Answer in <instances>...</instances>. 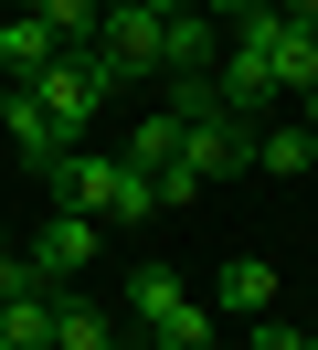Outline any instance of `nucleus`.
Instances as JSON below:
<instances>
[{"label":"nucleus","mask_w":318,"mask_h":350,"mask_svg":"<svg viewBox=\"0 0 318 350\" xmlns=\"http://www.w3.org/2000/svg\"><path fill=\"white\" fill-rule=\"evenodd\" d=\"M53 213H96L106 234H138L159 213V180L127 170V159H106V149H64L53 159Z\"/></svg>","instance_id":"1"},{"label":"nucleus","mask_w":318,"mask_h":350,"mask_svg":"<svg viewBox=\"0 0 318 350\" xmlns=\"http://www.w3.org/2000/svg\"><path fill=\"white\" fill-rule=\"evenodd\" d=\"M127 319H138V350H212V308L170 265H138L127 276Z\"/></svg>","instance_id":"2"},{"label":"nucleus","mask_w":318,"mask_h":350,"mask_svg":"<svg viewBox=\"0 0 318 350\" xmlns=\"http://www.w3.org/2000/svg\"><path fill=\"white\" fill-rule=\"evenodd\" d=\"M85 64L106 75V85H159V11H127V0H106L96 11V43H85Z\"/></svg>","instance_id":"3"},{"label":"nucleus","mask_w":318,"mask_h":350,"mask_svg":"<svg viewBox=\"0 0 318 350\" xmlns=\"http://www.w3.org/2000/svg\"><path fill=\"white\" fill-rule=\"evenodd\" d=\"M233 53H254V75H265L276 96H308V85H318V22H287V11H254V22L233 32Z\"/></svg>","instance_id":"4"},{"label":"nucleus","mask_w":318,"mask_h":350,"mask_svg":"<svg viewBox=\"0 0 318 350\" xmlns=\"http://www.w3.org/2000/svg\"><path fill=\"white\" fill-rule=\"evenodd\" d=\"M96 255H106V223H96V213H42V223H32V244H21L32 286H53V297H64V286H75Z\"/></svg>","instance_id":"5"},{"label":"nucleus","mask_w":318,"mask_h":350,"mask_svg":"<svg viewBox=\"0 0 318 350\" xmlns=\"http://www.w3.org/2000/svg\"><path fill=\"white\" fill-rule=\"evenodd\" d=\"M21 96H32V107L53 117L64 138H85V128H96V107H106V96H117V85H106V75L85 64V53H53V64H42V75H32V85H21Z\"/></svg>","instance_id":"6"},{"label":"nucleus","mask_w":318,"mask_h":350,"mask_svg":"<svg viewBox=\"0 0 318 350\" xmlns=\"http://www.w3.org/2000/svg\"><path fill=\"white\" fill-rule=\"evenodd\" d=\"M212 64H223L212 11H170V22H159V75H170V85H212Z\"/></svg>","instance_id":"7"},{"label":"nucleus","mask_w":318,"mask_h":350,"mask_svg":"<svg viewBox=\"0 0 318 350\" xmlns=\"http://www.w3.org/2000/svg\"><path fill=\"white\" fill-rule=\"evenodd\" d=\"M0 138L21 149V170H53V159L75 149V138H64V128H53V117H42V107H32L21 85H11V117H0Z\"/></svg>","instance_id":"8"},{"label":"nucleus","mask_w":318,"mask_h":350,"mask_svg":"<svg viewBox=\"0 0 318 350\" xmlns=\"http://www.w3.org/2000/svg\"><path fill=\"white\" fill-rule=\"evenodd\" d=\"M212 308H233V319H276V265H265V255H233L223 276H212Z\"/></svg>","instance_id":"9"},{"label":"nucleus","mask_w":318,"mask_h":350,"mask_svg":"<svg viewBox=\"0 0 318 350\" xmlns=\"http://www.w3.org/2000/svg\"><path fill=\"white\" fill-rule=\"evenodd\" d=\"M53 32H42V22H21V11H0V85H32V75L42 64H53Z\"/></svg>","instance_id":"10"},{"label":"nucleus","mask_w":318,"mask_h":350,"mask_svg":"<svg viewBox=\"0 0 318 350\" xmlns=\"http://www.w3.org/2000/svg\"><path fill=\"white\" fill-rule=\"evenodd\" d=\"M0 11H21V22H42V32H53L64 53H85V43H96V11H106V0H0Z\"/></svg>","instance_id":"11"},{"label":"nucleus","mask_w":318,"mask_h":350,"mask_svg":"<svg viewBox=\"0 0 318 350\" xmlns=\"http://www.w3.org/2000/svg\"><path fill=\"white\" fill-rule=\"evenodd\" d=\"M244 170H276V180H297V170H318V149H308V128L265 117V128H254V149H244Z\"/></svg>","instance_id":"12"},{"label":"nucleus","mask_w":318,"mask_h":350,"mask_svg":"<svg viewBox=\"0 0 318 350\" xmlns=\"http://www.w3.org/2000/svg\"><path fill=\"white\" fill-rule=\"evenodd\" d=\"M117 159H127V170H148V180H159L170 159H181V117H170V107H148L138 128H127V149H117Z\"/></svg>","instance_id":"13"},{"label":"nucleus","mask_w":318,"mask_h":350,"mask_svg":"<svg viewBox=\"0 0 318 350\" xmlns=\"http://www.w3.org/2000/svg\"><path fill=\"white\" fill-rule=\"evenodd\" d=\"M53 350H117V329H106V308L64 286V297H53Z\"/></svg>","instance_id":"14"},{"label":"nucleus","mask_w":318,"mask_h":350,"mask_svg":"<svg viewBox=\"0 0 318 350\" xmlns=\"http://www.w3.org/2000/svg\"><path fill=\"white\" fill-rule=\"evenodd\" d=\"M32 286V265H21V244H11V223H0V297H21Z\"/></svg>","instance_id":"15"},{"label":"nucleus","mask_w":318,"mask_h":350,"mask_svg":"<svg viewBox=\"0 0 318 350\" xmlns=\"http://www.w3.org/2000/svg\"><path fill=\"white\" fill-rule=\"evenodd\" d=\"M265 11H287V22H318V0H265Z\"/></svg>","instance_id":"16"},{"label":"nucleus","mask_w":318,"mask_h":350,"mask_svg":"<svg viewBox=\"0 0 318 350\" xmlns=\"http://www.w3.org/2000/svg\"><path fill=\"white\" fill-rule=\"evenodd\" d=\"M127 11H159V22H170V11H191V0H127Z\"/></svg>","instance_id":"17"},{"label":"nucleus","mask_w":318,"mask_h":350,"mask_svg":"<svg viewBox=\"0 0 318 350\" xmlns=\"http://www.w3.org/2000/svg\"><path fill=\"white\" fill-rule=\"evenodd\" d=\"M308 149H318V85H308Z\"/></svg>","instance_id":"18"},{"label":"nucleus","mask_w":318,"mask_h":350,"mask_svg":"<svg viewBox=\"0 0 318 350\" xmlns=\"http://www.w3.org/2000/svg\"><path fill=\"white\" fill-rule=\"evenodd\" d=\"M0 117H11V85H0Z\"/></svg>","instance_id":"19"}]
</instances>
